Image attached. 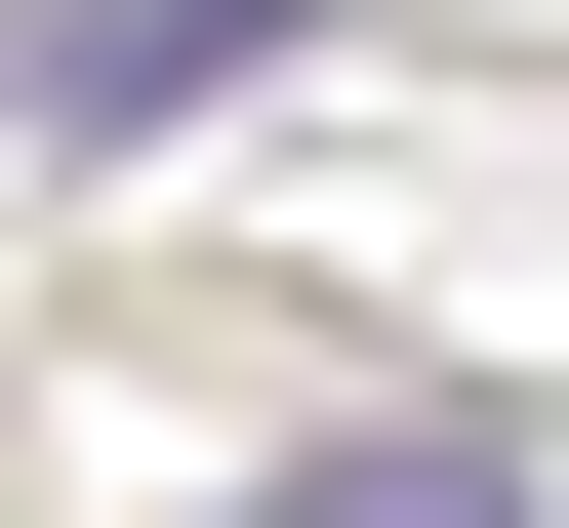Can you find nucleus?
Listing matches in <instances>:
<instances>
[{
	"instance_id": "obj_2",
	"label": "nucleus",
	"mask_w": 569,
	"mask_h": 528,
	"mask_svg": "<svg viewBox=\"0 0 569 528\" xmlns=\"http://www.w3.org/2000/svg\"><path fill=\"white\" fill-rule=\"evenodd\" d=\"M244 528H569V488H529V447H488V407H367V447H284Z\"/></svg>"
},
{
	"instance_id": "obj_1",
	"label": "nucleus",
	"mask_w": 569,
	"mask_h": 528,
	"mask_svg": "<svg viewBox=\"0 0 569 528\" xmlns=\"http://www.w3.org/2000/svg\"><path fill=\"white\" fill-rule=\"evenodd\" d=\"M203 82H284V0H41V41H0L41 163H122V122H203Z\"/></svg>"
}]
</instances>
